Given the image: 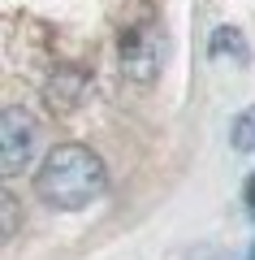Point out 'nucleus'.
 <instances>
[{
  "label": "nucleus",
  "mask_w": 255,
  "mask_h": 260,
  "mask_svg": "<svg viewBox=\"0 0 255 260\" xmlns=\"http://www.w3.org/2000/svg\"><path fill=\"white\" fill-rule=\"evenodd\" d=\"M229 143L238 152H255V109H242L229 126Z\"/></svg>",
  "instance_id": "423d86ee"
},
{
  "label": "nucleus",
  "mask_w": 255,
  "mask_h": 260,
  "mask_svg": "<svg viewBox=\"0 0 255 260\" xmlns=\"http://www.w3.org/2000/svg\"><path fill=\"white\" fill-rule=\"evenodd\" d=\"M30 152H35V121L26 109L9 104L0 117V169H5V178H18L30 165Z\"/></svg>",
  "instance_id": "f03ea898"
},
{
  "label": "nucleus",
  "mask_w": 255,
  "mask_h": 260,
  "mask_svg": "<svg viewBox=\"0 0 255 260\" xmlns=\"http://www.w3.org/2000/svg\"><path fill=\"white\" fill-rule=\"evenodd\" d=\"M246 208H251V213H255V174L246 178Z\"/></svg>",
  "instance_id": "6e6552de"
},
{
  "label": "nucleus",
  "mask_w": 255,
  "mask_h": 260,
  "mask_svg": "<svg viewBox=\"0 0 255 260\" xmlns=\"http://www.w3.org/2000/svg\"><path fill=\"white\" fill-rule=\"evenodd\" d=\"M104 186H108V169H104L100 152H91L87 143H56L44 156V165L35 169V195L65 213L95 204Z\"/></svg>",
  "instance_id": "f257e3e1"
},
{
  "label": "nucleus",
  "mask_w": 255,
  "mask_h": 260,
  "mask_svg": "<svg viewBox=\"0 0 255 260\" xmlns=\"http://www.w3.org/2000/svg\"><path fill=\"white\" fill-rule=\"evenodd\" d=\"M13 213H18V204H13V195L5 191V239L13 234Z\"/></svg>",
  "instance_id": "0eeeda50"
},
{
  "label": "nucleus",
  "mask_w": 255,
  "mask_h": 260,
  "mask_svg": "<svg viewBox=\"0 0 255 260\" xmlns=\"http://www.w3.org/2000/svg\"><path fill=\"white\" fill-rule=\"evenodd\" d=\"M82 91H87V74H82V70H56V78L48 83L44 95H48L52 109H74Z\"/></svg>",
  "instance_id": "20e7f679"
},
{
  "label": "nucleus",
  "mask_w": 255,
  "mask_h": 260,
  "mask_svg": "<svg viewBox=\"0 0 255 260\" xmlns=\"http://www.w3.org/2000/svg\"><path fill=\"white\" fill-rule=\"evenodd\" d=\"M121 70L134 83H152L156 70H160V35H156L152 22H138L121 35Z\"/></svg>",
  "instance_id": "7ed1b4c3"
},
{
  "label": "nucleus",
  "mask_w": 255,
  "mask_h": 260,
  "mask_svg": "<svg viewBox=\"0 0 255 260\" xmlns=\"http://www.w3.org/2000/svg\"><path fill=\"white\" fill-rule=\"evenodd\" d=\"M212 56H216V61H221V56H234L238 65H246V56H251V52H246V39H242V30H234V26H221L216 35H212Z\"/></svg>",
  "instance_id": "39448f33"
}]
</instances>
